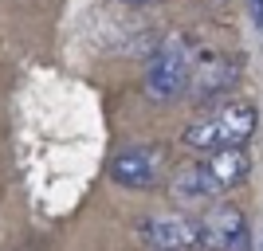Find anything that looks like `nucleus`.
I'll return each mask as SVG.
<instances>
[{"instance_id":"4","label":"nucleus","mask_w":263,"mask_h":251,"mask_svg":"<svg viewBox=\"0 0 263 251\" xmlns=\"http://www.w3.org/2000/svg\"><path fill=\"white\" fill-rule=\"evenodd\" d=\"M197 247L204 251H252L248 216L236 204H216L197 228Z\"/></svg>"},{"instance_id":"5","label":"nucleus","mask_w":263,"mask_h":251,"mask_svg":"<svg viewBox=\"0 0 263 251\" xmlns=\"http://www.w3.org/2000/svg\"><path fill=\"white\" fill-rule=\"evenodd\" d=\"M161 165H165L161 149H126L122 157H114L110 177L126 188H149L161 177Z\"/></svg>"},{"instance_id":"9","label":"nucleus","mask_w":263,"mask_h":251,"mask_svg":"<svg viewBox=\"0 0 263 251\" xmlns=\"http://www.w3.org/2000/svg\"><path fill=\"white\" fill-rule=\"evenodd\" d=\"M126 4H154V0H126Z\"/></svg>"},{"instance_id":"1","label":"nucleus","mask_w":263,"mask_h":251,"mask_svg":"<svg viewBox=\"0 0 263 251\" xmlns=\"http://www.w3.org/2000/svg\"><path fill=\"white\" fill-rule=\"evenodd\" d=\"M248 165L252 157L243 153V145H228V149H209V157L185 165L181 173L173 177V197L181 200H216L224 197L236 181L248 177Z\"/></svg>"},{"instance_id":"2","label":"nucleus","mask_w":263,"mask_h":251,"mask_svg":"<svg viewBox=\"0 0 263 251\" xmlns=\"http://www.w3.org/2000/svg\"><path fill=\"white\" fill-rule=\"evenodd\" d=\"M255 106L252 102H228V106L212 110L209 118L193 122L185 130V142L193 149H228V145H243L255 133Z\"/></svg>"},{"instance_id":"3","label":"nucleus","mask_w":263,"mask_h":251,"mask_svg":"<svg viewBox=\"0 0 263 251\" xmlns=\"http://www.w3.org/2000/svg\"><path fill=\"white\" fill-rule=\"evenodd\" d=\"M189 83H193V59H189V47H185L181 35H169V40L154 51L149 67H145V90H149V99L169 102V99H177Z\"/></svg>"},{"instance_id":"8","label":"nucleus","mask_w":263,"mask_h":251,"mask_svg":"<svg viewBox=\"0 0 263 251\" xmlns=\"http://www.w3.org/2000/svg\"><path fill=\"white\" fill-rule=\"evenodd\" d=\"M248 8H252L255 24H259V28H263V0H248Z\"/></svg>"},{"instance_id":"6","label":"nucleus","mask_w":263,"mask_h":251,"mask_svg":"<svg viewBox=\"0 0 263 251\" xmlns=\"http://www.w3.org/2000/svg\"><path fill=\"white\" fill-rule=\"evenodd\" d=\"M145 243H154L157 251H193L197 247V224H189L185 216H154L142 224Z\"/></svg>"},{"instance_id":"7","label":"nucleus","mask_w":263,"mask_h":251,"mask_svg":"<svg viewBox=\"0 0 263 251\" xmlns=\"http://www.w3.org/2000/svg\"><path fill=\"white\" fill-rule=\"evenodd\" d=\"M236 79V67L228 63V59H216V63H209L204 71H200L197 79V94H216V90H224Z\"/></svg>"}]
</instances>
